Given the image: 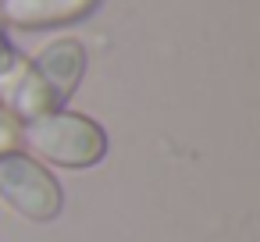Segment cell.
<instances>
[{"label": "cell", "instance_id": "cell-1", "mask_svg": "<svg viewBox=\"0 0 260 242\" xmlns=\"http://www.w3.org/2000/svg\"><path fill=\"white\" fill-rule=\"evenodd\" d=\"M86 47L82 40L75 36H61V40H50L32 61H22L4 82H0V93H4V103L22 125L40 118V114H50V111H61L82 75H86Z\"/></svg>", "mask_w": 260, "mask_h": 242}, {"label": "cell", "instance_id": "cell-2", "mask_svg": "<svg viewBox=\"0 0 260 242\" xmlns=\"http://www.w3.org/2000/svg\"><path fill=\"white\" fill-rule=\"evenodd\" d=\"M22 143L29 146V157L47 160L64 171H86L96 167L107 157V132L100 121L79 111H50L22 125Z\"/></svg>", "mask_w": 260, "mask_h": 242}, {"label": "cell", "instance_id": "cell-3", "mask_svg": "<svg viewBox=\"0 0 260 242\" xmlns=\"http://www.w3.org/2000/svg\"><path fill=\"white\" fill-rule=\"evenodd\" d=\"M0 203L11 206L25 221L47 224V221L61 217L64 189L43 160H36L22 150H11L0 157Z\"/></svg>", "mask_w": 260, "mask_h": 242}, {"label": "cell", "instance_id": "cell-4", "mask_svg": "<svg viewBox=\"0 0 260 242\" xmlns=\"http://www.w3.org/2000/svg\"><path fill=\"white\" fill-rule=\"evenodd\" d=\"M96 8L100 0H0V22L22 32H40L75 25L89 18Z\"/></svg>", "mask_w": 260, "mask_h": 242}, {"label": "cell", "instance_id": "cell-5", "mask_svg": "<svg viewBox=\"0 0 260 242\" xmlns=\"http://www.w3.org/2000/svg\"><path fill=\"white\" fill-rule=\"evenodd\" d=\"M18 146H22V121L0 103V157L18 150Z\"/></svg>", "mask_w": 260, "mask_h": 242}, {"label": "cell", "instance_id": "cell-6", "mask_svg": "<svg viewBox=\"0 0 260 242\" xmlns=\"http://www.w3.org/2000/svg\"><path fill=\"white\" fill-rule=\"evenodd\" d=\"M22 61H25V57L11 47V40L4 36V29H0V82H4V79H8L18 64H22Z\"/></svg>", "mask_w": 260, "mask_h": 242}]
</instances>
